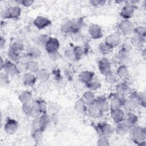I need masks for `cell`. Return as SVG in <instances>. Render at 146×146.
Instances as JSON below:
<instances>
[{
	"label": "cell",
	"instance_id": "obj_27",
	"mask_svg": "<svg viewBox=\"0 0 146 146\" xmlns=\"http://www.w3.org/2000/svg\"><path fill=\"white\" fill-rule=\"evenodd\" d=\"M82 99H83L85 104L87 106H89L95 103L96 98L95 97L94 93L92 91H88L85 92L83 94Z\"/></svg>",
	"mask_w": 146,
	"mask_h": 146
},
{
	"label": "cell",
	"instance_id": "obj_39",
	"mask_svg": "<svg viewBox=\"0 0 146 146\" xmlns=\"http://www.w3.org/2000/svg\"><path fill=\"white\" fill-rule=\"evenodd\" d=\"M86 87L91 91H95L101 87V83L98 79H93L89 82L85 84Z\"/></svg>",
	"mask_w": 146,
	"mask_h": 146
},
{
	"label": "cell",
	"instance_id": "obj_42",
	"mask_svg": "<svg viewBox=\"0 0 146 146\" xmlns=\"http://www.w3.org/2000/svg\"><path fill=\"white\" fill-rule=\"evenodd\" d=\"M117 75L116 72L110 71L106 75H104V80L106 83L108 84H114L117 81Z\"/></svg>",
	"mask_w": 146,
	"mask_h": 146
},
{
	"label": "cell",
	"instance_id": "obj_51",
	"mask_svg": "<svg viewBox=\"0 0 146 146\" xmlns=\"http://www.w3.org/2000/svg\"><path fill=\"white\" fill-rule=\"evenodd\" d=\"M48 57L52 61H56L61 58V55L58 51H55L51 53H48Z\"/></svg>",
	"mask_w": 146,
	"mask_h": 146
},
{
	"label": "cell",
	"instance_id": "obj_19",
	"mask_svg": "<svg viewBox=\"0 0 146 146\" xmlns=\"http://www.w3.org/2000/svg\"><path fill=\"white\" fill-rule=\"evenodd\" d=\"M38 121L39 128L44 131L50 123V116L47 113L41 114L39 116H38Z\"/></svg>",
	"mask_w": 146,
	"mask_h": 146
},
{
	"label": "cell",
	"instance_id": "obj_55",
	"mask_svg": "<svg viewBox=\"0 0 146 146\" xmlns=\"http://www.w3.org/2000/svg\"><path fill=\"white\" fill-rule=\"evenodd\" d=\"M56 82H57L58 86L60 88H63L67 84V81L63 76L60 77L59 79H58L56 80Z\"/></svg>",
	"mask_w": 146,
	"mask_h": 146
},
{
	"label": "cell",
	"instance_id": "obj_59",
	"mask_svg": "<svg viewBox=\"0 0 146 146\" xmlns=\"http://www.w3.org/2000/svg\"><path fill=\"white\" fill-rule=\"evenodd\" d=\"M5 61L3 60V59L2 58V57H1V63H0L1 70H2L3 69V67L5 66Z\"/></svg>",
	"mask_w": 146,
	"mask_h": 146
},
{
	"label": "cell",
	"instance_id": "obj_16",
	"mask_svg": "<svg viewBox=\"0 0 146 146\" xmlns=\"http://www.w3.org/2000/svg\"><path fill=\"white\" fill-rule=\"evenodd\" d=\"M36 80L35 74L28 71L23 74L22 76V82L27 87L33 86L35 84Z\"/></svg>",
	"mask_w": 146,
	"mask_h": 146
},
{
	"label": "cell",
	"instance_id": "obj_20",
	"mask_svg": "<svg viewBox=\"0 0 146 146\" xmlns=\"http://www.w3.org/2000/svg\"><path fill=\"white\" fill-rule=\"evenodd\" d=\"M138 106L131 98H124L123 100L122 107L126 112H134Z\"/></svg>",
	"mask_w": 146,
	"mask_h": 146
},
{
	"label": "cell",
	"instance_id": "obj_13",
	"mask_svg": "<svg viewBox=\"0 0 146 146\" xmlns=\"http://www.w3.org/2000/svg\"><path fill=\"white\" fill-rule=\"evenodd\" d=\"M124 98V96H120L117 94H114L111 98L109 103L110 111L121 108V107H122L123 100Z\"/></svg>",
	"mask_w": 146,
	"mask_h": 146
},
{
	"label": "cell",
	"instance_id": "obj_43",
	"mask_svg": "<svg viewBox=\"0 0 146 146\" xmlns=\"http://www.w3.org/2000/svg\"><path fill=\"white\" fill-rule=\"evenodd\" d=\"M98 50L102 54L107 55L112 52L113 48L104 42L99 44L98 46Z\"/></svg>",
	"mask_w": 146,
	"mask_h": 146
},
{
	"label": "cell",
	"instance_id": "obj_40",
	"mask_svg": "<svg viewBox=\"0 0 146 146\" xmlns=\"http://www.w3.org/2000/svg\"><path fill=\"white\" fill-rule=\"evenodd\" d=\"M34 102L36 104L40 115L47 113V104L44 100H43L42 99H38L35 100Z\"/></svg>",
	"mask_w": 146,
	"mask_h": 146
},
{
	"label": "cell",
	"instance_id": "obj_2",
	"mask_svg": "<svg viewBox=\"0 0 146 146\" xmlns=\"http://www.w3.org/2000/svg\"><path fill=\"white\" fill-rule=\"evenodd\" d=\"M129 46L124 44L118 51L117 57L119 65L128 66L131 63V59L129 56Z\"/></svg>",
	"mask_w": 146,
	"mask_h": 146
},
{
	"label": "cell",
	"instance_id": "obj_57",
	"mask_svg": "<svg viewBox=\"0 0 146 146\" xmlns=\"http://www.w3.org/2000/svg\"><path fill=\"white\" fill-rule=\"evenodd\" d=\"M52 74L54 75V78L56 80H57L58 79H59L60 77H62L61 75H60V70L58 69H55L54 70Z\"/></svg>",
	"mask_w": 146,
	"mask_h": 146
},
{
	"label": "cell",
	"instance_id": "obj_46",
	"mask_svg": "<svg viewBox=\"0 0 146 146\" xmlns=\"http://www.w3.org/2000/svg\"><path fill=\"white\" fill-rule=\"evenodd\" d=\"M96 144L98 146H109L110 145L109 138L104 136H99Z\"/></svg>",
	"mask_w": 146,
	"mask_h": 146
},
{
	"label": "cell",
	"instance_id": "obj_50",
	"mask_svg": "<svg viewBox=\"0 0 146 146\" xmlns=\"http://www.w3.org/2000/svg\"><path fill=\"white\" fill-rule=\"evenodd\" d=\"M18 4H20L24 7H29L33 5L34 1L32 0H19L15 1Z\"/></svg>",
	"mask_w": 146,
	"mask_h": 146
},
{
	"label": "cell",
	"instance_id": "obj_24",
	"mask_svg": "<svg viewBox=\"0 0 146 146\" xmlns=\"http://www.w3.org/2000/svg\"><path fill=\"white\" fill-rule=\"evenodd\" d=\"M116 94L124 97L125 95L129 91V86L125 81H123L116 85Z\"/></svg>",
	"mask_w": 146,
	"mask_h": 146
},
{
	"label": "cell",
	"instance_id": "obj_45",
	"mask_svg": "<svg viewBox=\"0 0 146 146\" xmlns=\"http://www.w3.org/2000/svg\"><path fill=\"white\" fill-rule=\"evenodd\" d=\"M133 33L135 35L143 37L145 38L146 35V30L145 26H138L137 27H135Z\"/></svg>",
	"mask_w": 146,
	"mask_h": 146
},
{
	"label": "cell",
	"instance_id": "obj_14",
	"mask_svg": "<svg viewBox=\"0 0 146 146\" xmlns=\"http://www.w3.org/2000/svg\"><path fill=\"white\" fill-rule=\"evenodd\" d=\"M98 68L102 75H106L111 71V64L110 61L106 58H102L98 62Z\"/></svg>",
	"mask_w": 146,
	"mask_h": 146
},
{
	"label": "cell",
	"instance_id": "obj_34",
	"mask_svg": "<svg viewBox=\"0 0 146 146\" xmlns=\"http://www.w3.org/2000/svg\"><path fill=\"white\" fill-rule=\"evenodd\" d=\"M27 71L35 74L39 69L40 66L39 63L34 60H30L27 62Z\"/></svg>",
	"mask_w": 146,
	"mask_h": 146
},
{
	"label": "cell",
	"instance_id": "obj_9",
	"mask_svg": "<svg viewBox=\"0 0 146 146\" xmlns=\"http://www.w3.org/2000/svg\"><path fill=\"white\" fill-rule=\"evenodd\" d=\"M33 23L38 30H42L49 26L51 24V21L44 16H37L34 20Z\"/></svg>",
	"mask_w": 146,
	"mask_h": 146
},
{
	"label": "cell",
	"instance_id": "obj_33",
	"mask_svg": "<svg viewBox=\"0 0 146 146\" xmlns=\"http://www.w3.org/2000/svg\"><path fill=\"white\" fill-rule=\"evenodd\" d=\"M72 49L76 60L81 59L87 52L86 49L81 46H76Z\"/></svg>",
	"mask_w": 146,
	"mask_h": 146
},
{
	"label": "cell",
	"instance_id": "obj_22",
	"mask_svg": "<svg viewBox=\"0 0 146 146\" xmlns=\"http://www.w3.org/2000/svg\"><path fill=\"white\" fill-rule=\"evenodd\" d=\"M116 74L117 77L123 81H126L129 76V71L128 67L123 65H119Z\"/></svg>",
	"mask_w": 146,
	"mask_h": 146
},
{
	"label": "cell",
	"instance_id": "obj_21",
	"mask_svg": "<svg viewBox=\"0 0 146 146\" xmlns=\"http://www.w3.org/2000/svg\"><path fill=\"white\" fill-rule=\"evenodd\" d=\"M95 76V73L93 71L85 70L81 71L78 75V79L79 81L84 84L91 81L94 79Z\"/></svg>",
	"mask_w": 146,
	"mask_h": 146
},
{
	"label": "cell",
	"instance_id": "obj_12",
	"mask_svg": "<svg viewBox=\"0 0 146 146\" xmlns=\"http://www.w3.org/2000/svg\"><path fill=\"white\" fill-rule=\"evenodd\" d=\"M129 98L132 99L138 106L145 107V94L144 92H138L137 91H131L129 94Z\"/></svg>",
	"mask_w": 146,
	"mask_h": 146
},
{
	"label": "cell",
	"instance_id": "obj_32",
	"mask_svg": "<svg viewBox=\"0 0 146 146\" xmlns=\"http://www.w3.org/2000/svg\"><path fill=\"white\" fill-rule=\"evenodd\" d=\"M21 53V52L10 46L7 51V56L9 58V60L13 62H16L19 59Z\"/></svg>",
	"mask_w": 146,
	"mask_h": 146
},
{
	"label": "cell",
	"instance_id": "obj_17",
	"mask_svg": "<svg viewBox=\"0 0 146 146\" xmlns=\"http://www.w3.org/2000/svg\"><path fill=\"white\" fill-rule=\"evenodd\" d=\"M95 104L103 113L107 112L110 110L109 103L107 99L103 96L96 98Z\"/></svg>",
	"mask_w": 146,
	"mask_h": 146
},
{
	"label": "cell",
	"instance_id": "obj_8",
	"mask_svg": "<svg viewBox=\"0 0 146 146\" xmlns=\"http://www.w3.org/2000/svg\"><path fill=\"white\" fill-rule=\"evenodd\" d=\"M88 31L90 37L93 39H99L103 36L102 28L98 24H91L88 27Z\"/></svg>",
	"mask_w": 146,
	"mask_h": 146
},
{
	"label": "cell",
	"instance_id": "obj_18",
	"mask_svg": "<svg viewBox=\"0 0 146 146\" xmlns=\"http://www.w3.org/2000/svg\"><path fill=\"white\" fill-rule=\"evenodd\" d=\"M138 120V116L134 112H126L122 121L125 123L129 127L136 124Z\"/></svg>",
	"mask_w": 146,
	"mask_h": 146
},
{
	"label": "cell",
	"instance_id": "obj_1",
	"mask_svg": "<svg viewBox=\"0 0 146 146\" xmlns=\"http://www.w3.org/2000/svg\"><path fill=\"white\" fill-rule=\"evenodd\" d=\"M129 133L132 140L136 144L141 146L146 145V129L144 127L135 124L129 128Z\"/></svg>",
	"mask_w": 146,
	"mask_h": 146
},
{
	"label": "cell",
	"instance_id": "obj_28",
	"mask_svg": "<svg viewBox=\"0 0 146 146\" xmlns=\"http://www.w3.org/2000/svg\"><path fill=\"white\" fill-rule=\"evenodd\" d=\"M87 112L91 117L94 118H99L103 114V113L99 110L95 103L87 106Z\"/></svg>",
	"mask_w": 146,
	"mask_h": 146
},
{
	"label": "cell",
	"instance_id": "obj_41",
	"mask_svg": "<svg viewBox=\"0 0 146 146\" xmlns=\"http://www.w3.org/2000/svg\"><path fill=\"white\" fill-rule=\"evenodd\" d=\"M34 108V103L30 102L27 103L22 104V111L24 114L28 116H32Z\"/></svg>",
	"mask_w": 146,
	"mask_h": 146
},
{
	"label": "cell",
	"instance_id": "obj_11",
	"mask_svg": "<svg viewBox=\"0 0 146 146\" xmlns=\"http://www.w3.org/2000/svg\"><path fill=\"white\" fill-rule=\"evenodd\" d=\"M60 43L58 39L53 37H50L44 46L45 50L47 53L58 51Z\"/></svg>",
	"mask_w": 146,
	"mask_h": 146
},
{
	"label": "cell",
	"instance_id": "obj_31",
	"mask_svg": "<svg viewBox=\"0 0 146 146\" xmlns=\"http://www.w3.org/2000/svg\"><path fill=\"white\" fill-rule=\"evenodd\" d=\"M41 54V51L39 48L36 47H32L29 48L26 53V56L31 60H33L34 59H37L39 58Z\"/></svg>",
	"mask_w": 146,
	"mask_h": 146
},
{
	"label": "cell",
	"instance_id": "obj_54",
	"mask_svg": "<svg viewBox=\"0 0 146 146\" xmlns=\"http://www.w3.org/2000/svg\"><path fill=\"white\" fill-rule=\"evenodd\" d=\"M10 46L20 52H22L24 48V45L20 42H15L13 43V44H11Z\"/></svg>",
	"mask_w": 146,
	"mask_h": 146
},
{
	"label": "cell",
	"instance_id": "obj_25",
	"mask_svg": "<svg viewBox=\"0 0 146 146\" xmlns=\"http://www.w3.org/2000/svg\"><path fill=\"white\" fill-rule=\"evenodd\" d=\"M129 127L125 123L121 121L120 123H117L115 129V132L117 135L120 136H123L129 133Z\"/></svg>",
	"mask_w": 146,
	"mask_h": 146
},
{
	"label": "cell",
	"instance_id": "obj_5",
	"mask_svg": "<svg viewBox=\"0 0 146 146\" xmlns=\"http://www.w3.org/2000/svg\"><path fill=\"white\" fill-rule=\"evenodd\" d=\"M125 2V5L120 11V15L123 19H130L133 15L137 7L136 5L132 3L130 1Z\"/></svg>",
	"mask_w": 146,
	"mask_h": 146
},
{
	"label": "cell",
	"instance_id": "obj_6",
	"mask_svg": "<svg viewBox=\"0 0 146 146\" xmlns=\"http://www.w3.org/2000/svg\"><path fill=\"white\" fill-rule=\"evenodd\" d=\"M21 14V9L18 6L10 7L2 12L1 16L3 19H15L19 17Z\"/></svg>",
	"mask_w": 146,
	"mask_h": 146
},
{
	"label": "cell",
	"instance_id": "obj_15",
	"mask_svg": "<svg viewBox=\"0 0 146 146\" xmlns=\"http://www.w3.org/2000/svg\"><path fill=\"white\" fill-rule=\"evenodd\" d=\"M3 70L4 72L11 76H14L19 74L17 68L16 64L14 63L13 62L10 60H5V66Z\"/></svg>",
	"mask_w": 146,
	"mask_h": 146
},
{
	"label": "cell",
	"instance_id": "obj_58",
	"mask_svg": "<svg viewBox=\"0 0 146 146\" xmlns=\"http://www.w3.org/2000/svg\"><path fill=\"white\" fill-rule=\"evenodd\" d=\"M5 38H3L2 36H1L0 39V47L1 48H3V47L5 46Z\"/></svg>",
	"mask_w": 146,
	"mask_h": 146
},
{
	"label": "cell",
	"instance_id": "obj_48",
	"mask_svg": "<svg viewBox=\"0 0 146 146\" xmlns=\"http://www.w3.org/2000/svg\"><path fill=\"white\" fill-rule=\"evenodd\" d=\"M64 56L66 57V58L70 60V61H75L76 60L73 49H67L66 50V51H64Z\"/></svg>",
	"mask_w": 146,
	"mask_h": 146
},
{
	"label": "cell",
	"instance_id": "obj_23",
	"mask_svg": "<svg viewBox=\"0 0 146 146\" xmlns=\"http://www.w3.org/2000/svg\"><path fill=\"white\" fill-rule=\"evenodd\" d=\"M110 114H111V117L112 120L115 123L117 124L123 121L125 112L121 108H119V109L110 111Z\"/></svg>",
	"mask_w": 146,
	"mask_h": 146
},
{
	"label": "cell",
	"instance_id": "obj_37",
	"mask_svg": "<svg viewBox=\"0 0 146 146\" xmlns=\"http://www.w3.org/2000/svg\"><path fill=\"white\" fill-rule=\"evenodd\" d=\"M61 31L64 34L67 35L74 34V29L72 21H68L64 23L61 26Z\"/></svg>",
	"mask_w": 146,
	"mask_h": 146
},
{
	"label": "cell",
	"instance_id": "obj_52",
	"mask_svg": "<svg viewBox=\"0 0 146 146\" xmlns=\"http://www.w3.org/2000/svg\"><path fill=\"white\" fill-rule=\"evenodd\" d=\"M91 5L94 7H99L105 5L106 1L104 0H92L89 1Z\"/></svg>",
	"mask_w": 146,
	"mask_h": 146
},
{
	"label": "cell",
	"instance_id": "obj_3",
	"mask_svg": "<svg viewBox=\"0 0 146 146\" xmlns=\"http://www.w3.org/2000/svg\"><path fill=\"white\" fill-rule=\"evenodd\" d=\"M117 28L120 33L127 36L133 33L135 26L130 19H123L119 23Z\"/></svg>",
	"mask_w": 146,
	"mask_h": 146
},
{
	"label": "cell",
	"instance_id": "obj_26",
	"mask_svg": "<svg viewBox=\"0 0 146 146\" xmlns=\"http://www.w3.org/2000/svg\"><path fill=\"white\" fill-rule=\"evenodd\" d=\"M35 74L36 79L40 82H47L50 78V71L44 68H40Z\"/></svg>",
	"mask_w": 146,
	"mask_h": 146
},
{
	"label": "cell",
	"instance_id": "obj_53",
	"mask_svg": "<svg viewBox=\"0 0 146 146\" xmlns=\"http://www.w3.org/2000/svg\"><path fill=\"white\" fill-rule=\"evenodd\" d=\"M49 38L50 36H48L47 35H41L39 36L38 39V42L40 44H42L43 46H44Z\"/></svg>",
	"mask_w": 146,
	"mask_h": 146
},
{
	"label": "cell",
	"instance_id": "obj_4",
	"mask_svg": "<svg viewBox=\"0 0 146 146\" xmlns=\"http://www.w3.org/2000/svg\"><path fill=\"white\" fill-rule=\"evenodd\" d=\"M95 129L99 136H104L110 138L115 132L114 128L110 124L103 123L97 124Z\"/></svg>",
	"mask_w": 146,
	"mask_h": 146
},
{
	"label": "cell",
	"instance_id": "obj_36",
	"mask_svg": "<svg viewBox=\"0 0 146 146\" xmlns=\"http://www.w3.org/2000/svg\"><path fill=\"white\" fill-rule=\"evenodd\" d=\"M43 131L40 129H33L31 132V137L36 144L40 142L43 136Z\"/></svg>",
	"mask_w": 146,
	"mask_h": 146
},
{
	"label": "cell",
	"instance_id": "obj_10",
	"mask_svg": "<svg viewBox=\"0 0 146 146\" xmlns=\"http://www.w3.org/2000/svg\"><path fill=\"white\" fill-rule=\"evenodd\" d=\"M18 128V123L15 119L8 118L4 125V130L7 134L15 133Z\"/></svg>",
	"mask_w": 146,
	"mask_h": 146
},
{
	"label": "cell",
	"instance_id": "obj_56",
	"mask_svg": "<svg viewBox=\"0 0 146 146\" xmlns=\"http://www.w3.org/2000/svg\"><path fill=\"white\" fill-rule=\"evenodd\" d=\"M49 110L51 111V112H52L54 113H55L56 112L59 111V106L58 105H56L55 103H53L51 105H50Z\"/></svg>",
	"mask_w": 146,
	"mask_h": 146
},
{
	"label": "cell",
	"instance_id": "obj_47",
	"mask_svg": "<svg viewBox=\"0 0 146 146\" xmlns=\"http://www.w3.org/2000/svg\"><path fill=\"white\" fill-rule=\"evenodd\" d=\"M9 75L5 72H1L0 74V84L1 86H5L9 83Z\"/></svg>",
	"mask_w": 146,
	"mask_h": 146
},
{
	"label": "cell",
	"instance_id": "obj_44",
	"mask_svg": "<svg viewBox=\"0 0 146 146\" xmlns=\"http://www.w3.org/2000/svg\"><path fill=\"white\" fill-rule=\"evenodd\" d=\"M27 62H23V61H18L16 66L17 70L19 74H25L27 72Z\"/></svg>",
	"mask_w": 146,
	"mask_h": 146
},
{
	"label": "cell",
	"instance_id": "obj_29",
	"mask_svg": "<svg viewBox=\"0 0 146 146\" xmlns=\"http://www.w3.org/2000/svg\"><path fill=\"white\" fill-rule=\"evenodd\" d=\"M32 99L33 94L28 90L22 91L18 95V99L22 104L31 102Z\"/></svg>",
	"mask_w": 146,
	"mask_h": 146
},
{
	"label": "cell",
	"instance_id": "obj_49",
	"mask_svg": "<svg viewBox=\"0 0 146 146\" xmlns=\"http://www.w3.org/2000/svg\"><path fill=\"white\" fill-rule=\"evenodd\" d=\"M47 82H40L38 86V91L40 93H45L48 90V86L46 83Z\"/></svg>",
	"mask_w": 146,
	"mask_h": 146
},
{
	"label": "cell",
	"instance_id": "obj_38",
	"mask_svg": "<svg viewBox=\"0 0 146 146\" xmlns=\"http://www.w3.org/2000/svg\"><path fill=\"white\" fill-rule=\"evenodd\" d=\"M145 42V38L135 35L131 40V44L136 48H141Z\"/></svg>",
	"mask_w": 146,
	"mask_h": 146
},
{
	"label": "cell",
	"instance_id": "obj_35",
	"mask_svg": "<svg viewBox=\"0 0 146 146\" xmlns=\"http://www.w3.org/2000/svg\"><path fill=\"white\" fill-rule=\"evenodd\" d=\"M72 23L74 29V34H76L79 32L84 25L83 19L82 18L72 20Z\"/></svg>",
	"mask_w": 146,
	"mask_h": 146
},
{
	"label": "cell",
	"instance_id": "obj_7",
	"mask_svg": "<svg viewBox=\"0 0 146 146\" xmlns=\"http://www.w3.org/2000/svg\"><path fill=\"white\" fill-rule=\"evenodd\" d=\"M104 42L112 48L117 47L121 43L120 34L117 32H114L108 35L105 38Z\"/></svg>",
	"mask_w": 146,
	"mask_h": 146
},
{
	"label": "cell",
	"instance_id": "obj_30",
	"mask_svg": "<svg viewBox=\"0 0 146 146\" xmlns=\"http://www.w3.org/2000/svg\"><path fill=\"white\" fill-rule=\"evenodd\" d=\"M74 110L78 113H84L87 112V106L82 98L78 99L74 104Z\"/></svg>",
	"mask_w": 146,
	"mask_h": 146
}]
</instances>
